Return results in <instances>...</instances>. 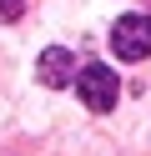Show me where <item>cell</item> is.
Wrapping results in <instances>:
<instances>
[{
    "instance_id": "1",
    "label": "cell",
    "mask_w": 151,
    "mask_h": 156,
    "mask_svg": "<svg viewBox=\"0 0 151 156\" xmlns=\"http://www.w3.org/2000/svg\"><path fill=\"white\" fill-rule=\"evenodd\" d=\"M76 96L91 106V111H111V106H116V96H121V81H116V71H111V66L91 61V66H81V76H76Z\"/></svg>"
},
{
    "instance_id": "2",
    "label": "cell",
    "mask_w": 151,
    "mask_h": 156,
    "mask_svg": "<svg viewBox=\"0 0 151 156\" xmlns=\"http://www.w3.org/2000/svg\"><path fill=\"white\" fill-rule=\"evenodd\" d=\"M111 51L121 61H146L151 55V15H121L111 25Z\"/></svg>"
},
{
    "instance_id": "3",
    "label": "cell",
    "mask_w": 151,
    "mask_h": 156,
    "mask_svg": "<svg viewBox=\"0 0 151 156\" xmlns=\"http://www.w3.org/2000/svg\"><path fill=\"white\" fill-rule=\"evenodd\" d=\"M70 71H76V61H70V51H60V45H50V51L40 55V66H35L40 86H50V91L70 86Z\"/></svg>"
},
{
    "instance_id": "4",
    "label": "cell",
    "mask_w": 151,
    "mask_h": 156,
    "mask_svg": "<svg viewBox=\"0 0 151 156\" xmlns=\"http://www.w3.org/2000/svg\"><path fill=\"white\" fill-rule=\"evenodd\" d=\"M20 10H25V0H0V20H20Z\"/></svg>"
}]
</instances>
